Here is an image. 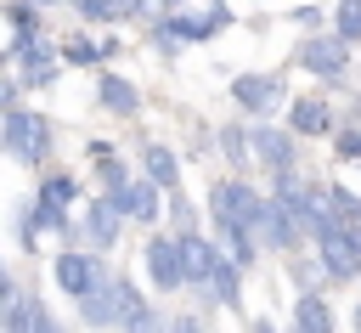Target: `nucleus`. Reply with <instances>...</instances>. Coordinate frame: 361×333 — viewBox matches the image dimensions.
<instances>
[{"instance_id": "393cba45", "label": "nucleus", "mask_w": 361, "mask_h": 333, "mask_svg": "<svg viewBox=\"0 0 361 333\" xmlns=\"http://www.w3.org/2000/svg\"><path fill=\"white\" fill-rule=\"evenodd\" d=\"M164 209H169L175 237H192V231H197V209H192V198H186V192H169V198H164Z\"/></svg>"}, {"instance_id": "f704fd0d", "label": "nucleus", "mask_w": 361, "mask_h": 333, "mask_svg": "<svg viewBox=\"0 0 361 333\" xmlns=\"http://www.w3.org/2000/svg\"><path fill=\"white\" fill-rule=\"evenodd\" d=\"M169 333H209V327H203L197 316H175V322H169Z\"/></svg>"}, {"instance_id": "f8f14e48", "label": "nucleus", "mask_w": 361, "mask_h": 333, "mask_svg": "<svg viewBox=\"0 0 361 333\" xmlns=\"http://www.w3.org/2000/svg\"><path fill=\"white\" fill-rule=\"evenodd\" d=\"M11 68H17V73H11L17 85H28V90H45V85H56V68H62V56H56V45H45V40H39V45H28V51H23Z\"/></svg>"}, {"instance_id": "c9c22d12", "label": "nucleus", "mask_w": 361, "mask_h": 333, "mask_svg": "<svg viewBox=\"0 0 361 333\" xmlns=\"http://www.w3.org/2000/svg\"><path fill=\"white\" fill-rule=\"evenodd\" d=\"M34 333H62V322H56V316L39 305V316H34Z\"/></svg>"}, {"instance_id": "e433bc0d", "label": "nucleus", "mask_w": 361, "mask_h": 333, "mask_svg": "<svg viewBox=\"0 0 361 333\" xmlns=\"http://www.w3.org/2000/svg\"><path fill=\"white\" fill-rule=\"evenodd\" d=\"M11 299H17V288H11V271H6V265H0V310H6V305H11Z\"/></svg>"}, {"instance_id": "aec40b11", "label": "nucleus", "mask_w": 361, "mask_h": 333, "mask_svg": "<svg viewBox=\"0 0 361 333\" xmlns=\"http://www.w3.org/2000/svg\"><path fill=\"white\" fill-rule=\"evenodd\" d=\"M293 327L299 333H333V305L310 288V293H299L293 299Z\"/></svg>"}, {"instance_id": "dca6fc26", "label": "nucleus", "mask_w": 361, "mask_h": 333, "mask_svg": "<svg viewBox=\"0 0 361 333\" xmlns=\"http://www.w3.org/2000/svg\"><path fill=\"white\" fill-rule=\"evenodd\" d=\"M96 102H102L107 113H118V119H135V113H141V90H135L124 73H96Z\"/></svg>"}, {"instance_id": "20e7f679", "label": "nucleus", "mask_w": 361, "mask_h": 333, "mask_svg": "<svg viewBox=\"0 0 361 333\" xmlns=\"http://www.w3.org/2000/svg\"><path fill=\"white\" fill-rule=\"evenodd\" d=\"M316 254H322V271L333 277V282H350V277H361V226L350 231V226H327L322 237H316Z\"/></svg>"}, {"instance_id": "6ab92c4d", "label": "nucleus", "mask_w": 361, "mask_h": 333, "mask_svg": "<svg viewBox=\"0 0 361 333\" xmlns=\"http://www.w3.org/2000/svg\"><path fill=\"white\" fill-rule=\"evenodd\" d=\"M214 305H226V310H243V271L220 254V265H214V277H209V288H203Z\"/></svg>"}, {"instance_id": "c85d7f7f", "label": "nucleus", "mask_w": 361, "mask_h": 333, "mask_svg": "<svg viewBox=\"0 0 361 333\" xmlns=\"http://www.w3.org/2000/svg\"><path fill=\"white\" fill-rule=\"evenodd\" d=\"M220 152H226V164H248L254 152H248V130L243 124H226L220 130Z\"/></svg>"}, {"instance_id": "1a4fd4ad", "label": "nucleus", "mask_w": 361, "mask_h": 333, "mask_svg": "<svg viewBox=\"0 0 361 333\" xmlns=\"http://www.w3.org/2000/svg\"><path fill=\"white\" fill-rule=\"evenodd\" d=\"M254 237H259V248H276V254H293L299 243H305V231L293 226V214L276 203V198H265V209H259V226H254Z\"/></svg>"}, {"instance_id": "bb28decb", "label": "nucleus", "mask_w": 361, "mask_h": 333, "mask_svg": "<svg viewBox=\"0 0 361 333\" xmlns=\"http://www.w3.org/2000/svg\"><path fill=\"white\" fill-rule=\"evenodd\" d=\"M73 6H79V17H90V23H118V17L135 11V0H73Z\"/></svg>"}, {"instance_id": "4be33fe9", "label": "nucleus", "mask_w": 361, "mask_h": 333, "mask_svg": "<svg viewBox=\"0 0 361 333\" xmlns=\"http://www.w3.org/2000/svg\"><path fill=\"white\" fill-rule=\"evenodd\" d=\"M39 305H45L39 293H17V299L0 310V322H6L0 333H34V316H39Z\"/></svg>"}, {"instance_id": "5701e85b", "label": "nucleus", "mask_w": 361, "mask_h": 333, "mask_svg": "<svg viewBox=\"0 0 361 333\" xmlns=\"http://www.w3.org/2000/svg\"><path fill=\"white\" fill-rule=\"evenodd\" d=\"M56 56L73 62V68H96V62H107V56H102V40H85V34H68V40L56 45Z\"/></svg>"}, {"instance_id": "412c9836", "label": "nucleus", "mask_w": 361, "mask_h": 333, "mask_svg": "<svg viewBox=\"0 0 361 333\" xmlns=\"http://www.w3.org/2000/svg\"><path fill=\"white\" fill-rule=\"evenodd\" d=\"M220 231V254L237 265V271H248L254 260H259V237L254 231H243V226H214Z\"/></svg>"}, {"instance_id": "6e6552de", "label": "nucleus", "mask_w": 361, "mask_h": 333, "mask_svg": "<svg viewBox=\"0 0 361 333\" xmlns=\"http://www.w3.org/2000/svg\"><path fill=\"white\" fill-rule=\"evenodd\" d=\"M248 152H254V164H265L271 175H288L299 158H293V135L288 130H276V124H254L248 130Z\"/></svg>"}, {"instance_id": "cd10ccee", "label": "nucleus", "mask_w": 361, "mask_h": 333, "mask_svg": "<svg viewBox=\"0 0 361 333\" xmlns=\"http://www.w3.org/2000/svg\"><path fill=\"white\" fill-rule=\"evenodd\" d=\"M96 181L107 186V198H113V192H124V186H130V169H124V158H118V152L96 158Z\"/></svg>"}, {"instance_id": "79ce46f5", "label": "nucleus", "mask_w": 361, "mask_h": 333, "mask_svg": "<svg viewBox=\"0 0 361 333\" xmlns=\"http://www.w3.org/2000/svg\"><path fill=\"white\" fill-rule=\"evenodd\" d=\"M293 333H299V327H293Z\"/></svg>"}, {"instance_id": "a19ab883", "label": "nucleus", "mask_w": 361, "mask_h": 333, "mask_svg": "<svg viewBox=\"0 0 361 333\" xmlns=\"http://www.w3.org/2000/svg\"><path fill=\"white\" fill-rule=\"evenodd\" d=\"M28 6H56V0H28Z\"/></svg>"}, {"instance_id": "9d476101", "label": "nucleus", "mask_w": 361, "mask_h": 333, "mask_svg": "<svg viewBox=\"0 0 361 333\" xmlns=\"http://www.w3.org/2000/svg\"><path fill=\"white\" fill-rule=\"evenodd\" d=\"M180 243V277H186V288H209V277H214V265H220V243H209L203 231H192V237H175Z\"/></svg>"}, {"instance_id": "58836bf2", "label": "nucleus", "mask_w": 361, "mask_h": 333, "mask_svg": "<svg viewBox=\"0 0 361 333\" xmlns=\"http://www.w3.org/2000/svg\"><path fill=\"white\" fill-rule=\"evenodd\" d=\"M355 333H361V299H355Z\"/></svg>"}, {"instance_id": "2f4dec72", "label": "nucleus", "mask_w": 361, "mask_h": 333, "mask_svg": "<svg viewBox=\"0 0 361 333\" xmlns=\"http://www.w3.org/2000/svg\"><path fill=\"white\" fill-rule=\"evenodd\" d=\"M124 333H169V322H164V316H158L152 305H141V310H135V316L124 322Z\"/></svg>"}, {"instance_id": "7ed1b4c3", "label": "nucleus", "mask_w": 361, "mask_h": 333, "mask_svg": "<svg viewBox=\"0 0 361 333\" xmlns=\"http://www.w3.org/2000/svg\"><path fill=\"white\" fill-rule=\"evenodd\" d=\"M220 28H231V11H226V6H209V11H169L152 40L169 51V45H197V40L220 34Z\"/></svg>"}, {"instance_id": "f03ea898", "label": "nucleus", "mask_w": 361, "mask_h": 333, "mask_svg": "<svg viewBox=\"0 0 361 333\" xmlns=\"http://www.w3.org/2000/svg\"><path fill=\"white\" fill-rule=\"evenodd\" d=\"M259 209H265V198H259L248 181H214V186H209V214H214V226H243V231H254V226H259Z\"/></svg>"}, {"instance_id": "f257e3e1", "label": "nucleus", "mask_w": 361, "mask_h": 333, "mask_svg": "<svg viewBox=\"0 0 361 333\" xmlns=\"http://www.w3.org/2000/svg\"><path fill=\"white\" fill-rule=\"evenodd\" d=\"M0 147H6L17 164L39 169V164L51 158V119L34 113V107H11V113H0Z\"/></svg>"}, {"instance_id": "0eeeda50", "label": "nucleus", "mask_w": 361, "mask_h": 333, "mask_svg": "<svg viewBox=\"0 0 361 333\" xmlns=\"http://www.w3.org/2000/svg\"><path fill=\"white\" fill-rule=\"evenodd\" d=\"M299 62H305L316 79H344V73H350V45H344L338 34H310L305 51H299Z\"/></svg>"}, {"instance_id": "a878e982", "label": "nucleus", "mask_w": 361, "mask_h": 333, "mask_svg": "<svg viewBox=\"0 0 361 333\" xmlns=\"http://www.w3.org/2000/svg\"><path fill=\"white\" fill-rule=\"evenodd\" d=\"M327 203H333V220H338V226H350V231L361 226V198H355L350 186H327Z\"/></svg>"}, {"instance_id": "c756f323", "label": "nucleus", "mask_w": 361, "mask_h": 333, "mask_svg": "<svg viewBox=\"0 0 361 333\" xmlns=\"http://www.w3.org/2000/svg\"><path fill=\"white\" fill-rule=\"evenodd\" d=\"M338 40H361V0H338Z\"/></svg>"}, {"instance_id": "72a5a7b5", "label": "nucleus", "mask_w": 361, "mask_h": 333, "mask_svg": "<svg viewBox=\"0 0 361 333\" xmlns=\"http://www.w3.org/2000/svg\"><path fill=\"white\" fill-rule=\"evenodd\" d=\"M17 90H23V85H17L11 73H0V113H11V107H17Z\"/></svg>"}, {"instance_id": "423d86ee", "label": "nucleus", "mask_w": 361, "mask_h": 333, "mask_svg": "<svg viewBox=\"0 0 361 333\" xmlns=\"http://www.w3.org/2000/svg\"><path fill=\"white\" fill-rule=\"evenodd\" d=\"M141 265H147V277H152V288H158V293L186 288V277H180V243H175V237H147Z\"/></svg>"}, {"instance_id": "f3484780", "label": "nucleus", "mask_w": 361, "mask_h": 333, "mask_svg": "<svg viewBox=\"0 0 361 333\" xmlns=\"http://www.w3.org/2000/svg\"><path fill=\"white\" fill-rule=\"evenodd\" d=\"M141 169H147V181L169 198V192H180V158L164 147V141H147L141 147Z\"/></svg>"}, {"instance_id": "4c0bfd02", "label": "nucleus", "mask_w": 361, "mask_h": 333, "mask_svg": "<svg viewBox=\"0 0 361 333\" xmlns=\"http://www.w3.org/2000/svg\"><path fill=\"white\" fill-rule=\"evenodd\" d=\"M248 333H276V322H271V316H254V322H248Z\"/></svg>"}, {"instance_id": "4468645a", "label": "nucleus", "mask_w": 361, "mask_h": 333, "mask_svg": "<svg viewBox=\"0 0 361 333\" xmlns=\"http://www.w3.org/2000/svg\"><path fill=\"white\" fill-rule=\"evenodd\" d=\"M113 203H118V214H124V220H141V226H152V220L164 214V192H158L147 175H141V181H130L124 192H113Z\"/></svg>"}, {"instance_id": "2eb2a0df", "label": "nucleus", "mask_w": 361, "mask_h": 333, "mask_svg": "<svg viewBox=\"0 0 361 333\" xmlns=\"http://www.w3.org/2000/svg\"><path fill=\"white\" fill-rule=\"evenodd\" d=\"M79 322H85V327H113V322H118V277H113V271L79 299Z\"/></svg>"}, {"instance_id": "7c9ffc66", "label": "nucleus", "mask_w": 361, "mask_h": 333, "mask_svg": "<svg viewBox=\"0 0 361 333\" xmlns=\"http://www.w3.org/2000/svg\"><path fill=\"white\" fill-rule=\"evenodd\" d=\"M141 305H147V299H141V288H135L130 277H118V327H124V322H130Z\"/></svg>"}, {"instance_id": "ea45409f", "label": "nucleus", "mask_w": 361, "mask_h": 333, "mask_svg": "<svg viewBox=\"0 0 361 333\" xmlns=\"http://www.w3.org/2000/svg\"><path fill=\"white\" fill-rule=\"evenodd\" d=\"M180 6H186V0H169V11H180Z\"/></svg>"}, {"instance_id": "473e14b6", "label": "nucleus", "mask_w": 361, "mask_h": 333, "mask_svg": "<svg viewBox=\"0 0 361 333\" xmlns=\"http://www.w3.org/2000/svg\"><path fill=\"white\" fill-rule=\"evenodd\" d=\"M338 158H344V164L361 158V130H344V135H338Z\"/></svg>"}, {"instance_id": "b1692460", "label": "nucleus", "mask_w": 361, "mask_h": 333, "mask_svg": "<svg viewBox=\"0 0 361 333\" xmlns=\"http://www.w3.org/2000/svg\"><path fill=\"white\" fill-rule=\"evenodd\" d=\"M11 231H17V248H23V254H34V248H39V220H34V198H28V203L17 198V214H11Z\"/></svg>"}, {"instance_id": "9b49d317", "label": "nucleus", "mask_w": 361, "mask_h": 333, "mask_svg": "<svg viewBox=\"0 0 361 333\" xmlns=\"http://www.w3.org/2000/svg\"><path fill=\"white\" fill-rule=\"evenodd\" d=\"M231 102H237L243 113H259V119H265V113L282 102V79H276V73H237V79H231Z\"/></svg>"}, {"instance_id": "ddd939ff", "label": "nucleus", "mask_w": 361, "mask_h": 333, "mask_svg": "<svg viewBox=\"0 0 361 333\" xmlns=\"http://www.w3.org/2000/svg\"><path fill=\"white\" fill-rule=\"evenodd\" d=\"M118 231H124L118 203H113L107 192H102V198H90V203H85V237H90V248H102V254H107V248L118 243Z\"/></svg>"}, {"instance_id": "39448f33", "label": "nucleus", "mask_w": 361, "mask_h": 333, "mask_svg": "<svg viewBox=\"0 0 361 333\" xmlns=\"http://www.w3.org/2000/svg\"><path fill=\"white\" fill-rule=\"evenodd\" d=\"M51 277H56V288L68 293V299H85L102 277H107V265H102V254H85V248H62L56 254V265H51Z\"/></svg>"}, {"instance_id": "a211bd4d", "label": "nucleus", "mask_w": 361, "mask_h": 333, "mask_svg": "<svg viewBox=\"0 0 361 333\" xmlns=\"http://www.w3.org/2000/svg\"><path fill=\"white\" fill-rule=\"evenodd\" d=\"M288 124H293V135H327V130H333V113H327V102L299 96V102L288 107Z\"/></svg>"}]
</instances>
